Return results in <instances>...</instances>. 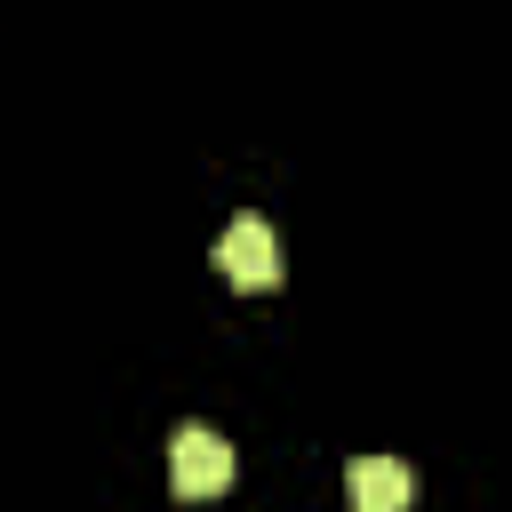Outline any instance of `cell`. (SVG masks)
Listing matches in <instances>:
<instances>
[{"label":"cell","mask_w":512,"mask_h":512,"mask_svg":"<svg viewBox=\"0 0 512 512\" xmlns=\"http://www.w3.org/2000/svg\"><path fill=\"white\" fill-rule=\"evenodd\" d=\"M168 488H176L184 504L224 496V488H232V448H224L208 424H184V432L168 440Z\"/></svg>","instance_id":"cell-1"},{"label":"cell","mask_w":512,"mask_h":512,"mask_svg":"<svg viewBox=\"0 0 512 512\" xmlns=\"http://www.w3.org/2000/svg\"><path fill=\"white\" fill-rule=\"evenodd\" d=\"M216 272H224L232 288H272V280H280V240H272V224H264V216H232L224 240H216Z\"/></svg>","instance_id":"cell-2"},{"label":"cell","mask_w":512,"mask_h":512,"mask_svg":"<svg viewBox=\"0 0 512 512\" xmlns=\"http://www.w3.org/2000/svg\"><path fill=\"white\" fill-rule=\"evenodd\" d=\"M344 496H352V512H408V496H416V472H408L400 456H352V472H344Z\"/></svg>","instance_id":"cell-3"}]
</instances>
